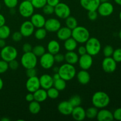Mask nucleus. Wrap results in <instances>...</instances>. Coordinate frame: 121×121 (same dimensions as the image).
<instances>
[{"label":"nucleus","instance_id":"obj_63","mask_svg":"<svg viewBox=\"0 0 121 121\" xmlns=\"http://www.w3.org/2000/svg\"><path fill=\"white\" fill-rule=\"evenodd\" d=\"M1 4H0V10H1Z\"/></svg>","mask_w":121,"mask_h":121},{"label":"nucleus","instance_id":"obj_30","mask_svg":"<svg viewBox=\"0 0 121 121\" xmlns=\"http://www.w3.org/2000/svg\"><path fill=\"white\" fill-rule=\"evenodd\" d=\"M11 34L10 28L5 24L0 27V39H8Z\"/></svg>","mask_w":121,"mask_h":121},{"label":"nucleus","instance_id":"obj_58","mask_svg":"<svg viewBox=\"0 0 121 121\" xmlns=\"http://www.w3.org/2000/svg\"><path fill=\"white\" fill-rule=\"evenodd\" d=\"M114 1L115 2V3L117 4L118 5H121V0H114Z\"/></svg>","mask_w":121,"mask_h":121},{"label":"nucleus","instance_id":"obj_14","mask_svg":"<svg viewBox=\"0 0 121 121\" xmlns=\"http://www.w3.org/2000/svg\"><path fill=\"white\" fill-rule=\"evenodd\" d=\"M35 27L30 21H25L20 26V31L24 37H30L34 33Z\"/></svg>","mask_w":121,"mask_h":121},{"label":"nucleus","instance_id":"obj_33","mask_svg":"<svg viewBox=\"0 0 121 121\" xmlns=\"http://www.w3.org/2000/svg\"><path fill=\"white\" fill-rule=\"evenodd\" d=\"M98 113V109L96 107H90L86 111V117L89 119H95L96 118Z\"/></svg>","mask_w":121,"mask_h":121},{"label":"nucleus","instance_id":"obj_45","mask_svg":"<svg viewBox=\"0 0 121 121\" xmlns=\"http://www.w3.org/2000/svg\"><path fill=\"white\" fill-rule=\"evenodd\" d=\"M8 66L10 69L13 70H16L19 67V63L15 59H14L8 62Z\"/></svg>","mask_w":121,"mask_h":121},{"label":"nucleus","instance_id":"obj_9","mask_svg":"<svg viewBox=\"0 0 121 121\" xmlns=\"http://www.w3.org/2000/svg\"><path fill=\"white\" fill-rule=\"evenodd\" d=\"M55 63L54 55L50 53H45L40 57V65L44 69H50Z\"/></svg>","mask_w":121,"mask_h":121},{"label":"nucleus","instance_id":"obj_59","mask_svg":"<svg viewBox=\"0 0 121 121\" xmlns=\"http://www.w3.org/2000/svg\"><path fill=\"white\" fill-rule=\"evenodd\" d=\"M1 121H9V119L7 118H3L1 119Z\"/></svg>","mask_w":121,"mask_h":121},{"label":"nucleus","instance_id":"obj_10","mask_svg":"<svg viewBox=\"0 0 121 121\" xmlns=\"http://www.w3.org/2000/svg\"><path fill=\"white\" fill-rule=\"evenodd\" d=\"M113 11H114L113 5L108 1L100 2L97 9L98 14L102 17L109 16L113 13Z\"/></svg>","mask_w":121,"mask_h":121},{"label":"nucleus","instance_id":"obj_2","mask_svg":"<svg viewBox=\"0 0 121 121\" xmlns=\"http://www.w3.org/2000/svg\"><path fill=\"white\" fill-rule=\"evenodd\" d=\"M58 73L60 78L67 82L74 79L76 75V70L74 65L66 63L59 67Z\"/></svg>","mask_w":121,"mask_h":121},{"label":"nucleus","instance_id":"obj_51","mask_svg":"<svg viewBox=\"0 0 121 121\" xmlns=\"http://www.w3.org/2000/svg\"><path fill=\"white\" fill-rule=\"evenodd\" d=\"M26 101L28 102H31L33 101L34 100V95H33V93H30V92L29 93L26 95Z\"/></svg>","mask_w":121,"mask_h":121},{"label":"nucleus","instance_id":"obj_29","mask_svg":"<svg viewBox=\"0 0 121 121\" xmlns=\"http://www.w3.org/2000/svg\"><path fill=\"white\" fill-rule=\"evenodd\" d=\"M47 31L44 27H41V28H39L34 31V37L36 39L39 40H43L46 38L47 35Z\"/></svg>","mask_w":121,"mask_h":121},{"label":"nucleus","instance_id":"obj_13","mask_svg":"<svg viewBox=\"0 0 121 121\" xmlns=\"http://www.w3.org/2000/svg\"><path fill=\"white\" fill-rule=\"evenodd\" d=\"M93 62V60L92 56L87 53L80 56L78 61L80 68L82 70H87L92 67Z\"/></svg>","mask_w":121,"mask_h":121},{"label":"nucleus","instance_id":"obj_25","mask_svg":"<svg viewBox=\"0 0 121 121\" xmlns=\"http://www.w3.org/2000/svg\"><path fill=\"white\" fill-rule=\"evenodd\" d=\"M79 59V54L74 51H69L65 54V60L66 63L71 65H74L78 63Z\"/></svg>","mask_w":121,"mask_h":121},{"label":"nucleus","instance_id":"obj_27","mask_svg":"<svg viewBox=\"0 0 121 121\" xmlns=\"http://www.w3.org/2000/svg\"><path fill=\"white\" fill-rule=\"evenodd\" d=\"M64 47L67 52L74 51L78 47V42L71 37L65 40L64 43Z\"/></svg>","mask_w":121,"mask_h":121},{"label":"nucleus","instance_id":"obj_24","mask_svg":"<svg viewBox=\"0 0 121 121\" xmlns=\"http://www.w3.org/2000/svg\"><path fill=\"white\" fill-rule=\"evenodd\" d=\"M34 100L39 103L43 102L47 99V91L43 88H39L33 93Z\"/></svg>","mask_w":121,"mask_h":121},{"label":"nucleus","instance_id":"obj_57","mask_svg":"<svg viewBox=\"0 0 121 121\" xmlns=\"http://www.w3.org/2000/svg\"><path fill=\"white\" fill-rule=\"evenodd\" d=\"M58 71H59V67H54V68H53V72H54V73H57Z\"/></svg>","mask_w":121,"mask_h":121},{"label":"nucleus","instance_id":"obj_64","mask_svg":"<svg viewBox=\"0 0 121 121\" xmlns=\"http://www.w3.org/2000/svg\"><path fill=\"white\" fill-rule=\"evenodd\" d=\"M28 1H31V0H28Z\"/></svg>","mask_w":121,"mask_h":121},{"label":"nucleus","instance_id":"obj_38","mask_svg":"<svg viewBox=\"0 0 121 121\" xmlns=\"http://www.w3.org/2000/svg\"><path fill=\"white\" fill-rule=\"evenodd\" d=\"M113 51H114V49H113V48L112 46H110V45H107V46H106L104 48L103 53H104V54L105 57H112V54L113 53Z\"/></svg>","mask_w":121,"mask_h":121},{"label":"nucleus","instance_id":"obj_11","mask_svg":"<svg viewBox=\"0 0 121 121\" xmlns=\"http://www.w3.org/2000/svg\"><path fill=\"white\" fill-rule=\"evenodd\" d=\"M102 69L106 73H113L117 69V65L115 60L112 57H107L103 60L102 63Z\"/></svg>","mask_w":121,"mask_h":121},{"label":"nucleus","instance_id":"obj_54","mask_svg":"<svg viewBox=\"0 0 121 121\" xmlns=\"http://www.w3.org/2000/svg\"><path fill=\"white\" fill-rule=\"evenodd\" d=\"M6 46V42L4 39H0V48H3Z\"/></svg>","mask_w":121,"mask_h":121},{"label":"nucleus","instance_id":"obj_31","mask_svg":"<svg viewBox=\"0 0 121 121\" xmlns=\"http://www.w3.org/2000/svg\"><path fill=\"white\" fill-rule=\"evenodd\" d=\"M66 27L72 30L78 26V21L74 17L70 15L66 18Z\"/></svg>","mask_w":121,"mask_h":121},{"label":"nucleus","instance_id":"obj_40","mask_svg":"<svg viewBox=\"0 0 121 121\" xmlns=\"http://www.w3.org/2000/svg\"><path fill=\"white\" fill-rule=\"evenodd\" d=\"M112 57L115 60L116 62H121V48H119L115 50L112 54Z\"/></svg>","mask_w":121,"mask_h":121},{"label":"nucleus","instance_id":"obj_37","mask_svg":"<svg viewBox=\"0 0 121 121\" xmlns=\"http://www.w3.org/2000/svg\"><path fill=\"white\" fill-rule=\"evenodd\" d=\"M34 8L41 9L47 4V0H31Z\"/></svg>","mask_w":121,"mask_h":121},{"label":"nucleus","instance_id":"obj_20","mask_svg":"<svg viewBox=\"0 0 121 121\" xmlns=\"http://www.w3.org/2000/svg\"><path fill=\"white\" fill-rule=\"evenodd\" d=\"M71 115H72V118L77 121H83L86 118V111L83 108L81 107L80 106L73 108Z\"/></svg>","mask_w":121,"mask_h":121},{"label":"nucleus","instance_id":"obj_23","mask_svg":"<svg viewBox=\"0 0 121 121\" xmlns=\"http://www.w3.org/2000/svg\"><path fill=\"white\" fill-rule=\"evenodd\" d=\"M56 33L58 39L61 41H65L72 37V30L67 27H60Z\"/></svg>","mask_w":121,"mask_h":121},{"label":"nucleus","instance_id":"obj_41","mask_svg":"<svg viewBox=\"0 0 121 121\" xmlns=\"http://www.w3.org/2000/svg\"><path fill=\"white\" fill-rule=\"evenodd\" d=\"M42 9L44 14H46V15H51L54 13V7L52 5H50L47 4Z\"/></svg>","mask_w":121,"mask_h":121},{"label":"nucleus","instance_id":"obj_49","mask_svg":"<svg viewBox=\"0 0 121 121\" xmlns=\"http://www.w3.org/2000/svg\"><path fill=\"white\" fill-rule=\"evenodd\" d=\"M22 49L24 53L31 52H32V50H33V47H32V45L31 44L27 43L24 44V45L22 46Z\"/></svg>","mask_w":121,"mask_h":121},{"label":"nucleus","instance_id":"obj_22","mask_svg":"<svg viewBox=\"0 0 121 121\" xmlns=\"http://www.w3.org/2000/svg\"><path fill=\"white\" fill-rule=\"evenodd\" d=\"M77 80L79 83L83 85H86L90 82L91 75L86 70H82L76 73Z\"/></svg>","mask_w":121,"mask_h":121},{"label":"nucleus","instance_id":"obj_34","mask_svg":"<svg viewBox=\"0 0 121 121\" xmlns=\"http://www.w3.org/2000/svg\"><path fill=\"white\" fill-rule=\"evenodd\" d=\"M32 52L37 57H41L46 53V49L44 47L41 45H37L35 47H33Z\"/></svg>","mask_w":121,"mask_h":121},{"label":"nucleus","instance_id":"obj_42","mask_svg":"<svg viewBox=\"0 0 121 121\" xmlns=\"http://www.w3.org/2000/svg\"><path fill=\"white\" fill-rule=\"evenodd\" d=\"M8 68V62L4 60H0V74H2L7 72Z\"/></svg>","mask_w":121,"mask_h":121},{"label":"nucleus","instance_id":"obj_61","mask_svg":"<svg viewBox=\"0 0 121 121\" xmlns=\"http://www.w3.org/2000/svg\"><path fill=\"white\" fill-rule=\"evenodd\" d=\"M119 19H120V20L121 21V12L119 13Z\"/></svg>","mask_w":121,"mask_h":121},{"label":"nucleus","instance_id":"obj_16","mask_svg":"<svg viewBox=\"0 0 121 121\" xmlns=\"http://www.w3.org/2000/svg\"><path fill=\"white\" fill-rule=\"evenodd\" d=\"M82 7L87 11L97 10L100 4V0H80Z\"/></svg>","mask_w":121,"mask_h":121},{"label":"nucleus","instance_id":"obj_47","mask_svg":"<svg viewBox=\"0 0 121 121\" xmlns=\"http://www.w3.org/2000/svg\"><path fill=\"white\" fill-rule=\"evenodd\" d=\"M54 60L55 62L57 63H61L65 60V55L61 53H57L54 55Z\"/></svg>","mask_w":121,"mask_h":121},{"label":"nucleus","instance_id":"obj_21","mask_svg":"<svg viewBox=\"0 0 121 121\" xmlns=\"http://www.w3.org/2000/svg\"><path fill=\"white\" fill-rule=\"evenodd\" d=\"M96 118L99 121H111L114 119L113 113L105 108L100 109V111H98Z\"/></svg>","mask_w":121,"mask_h":121},{"label":"nucleus","instance_id":"obj_17","mask_svg":"<svg viewBox=\"0 0 121 121\" xmlns=\"http://www.w3.org/2000/svg\"><path fill=\"white\" fill-rule=\"evenodd\" d=\"M73 106L69 100H64L59 103L57 109L61 114L63 115H70L73 109Z\"/></svg>","mask_w":121,"mask_h":121},{"label":"nucleus","instance_id":"obj_7","mask_svg":"<svg viewBox=\"0 0 121 121\" xmlns=\"http://www.w3.org/2000/svg\"><path fill=\"white\" fill-rule=\"evenodd\" d=\"M18 11L22 17L29 18L34 14V7L30 1L24 0L19 5Z\"/></svg>","mask_w":121,"mask_h":121},{"label":"nucleus","instance_id":"obj_28","mask_svg":"<svg viewBox=\"0 0 121 121\" xmlns=\"http://www.w3.org/2000/svg\"><path fill=\"white\" fill-rule=\"evenodd\" d=\"M28 110L32 114H37L41 111V105L40 103L34 100L33 101L30 102L28 105Z\"/></svg>","mask_w":121,"mask_h":121},{"label":"nucleus","instance_id":"obj_19","mask_svg":"<svg viewBox=\"0 0 121 121\" xmlns=\"http://www.w3.org/2000/svg\"><path fill=\"white\" fill-rule=\"evenodd\" d=\"M46 21V20L45 17L41 14H39V13L33 14L31 16L30 21L32 22L35 28H39L44 27Z\"/></svg>","mask_w":121,"mask_h":121},{"label":"nucleus","instance_id":"obj_3","mask_svg":"<svg viewBox=\"0 0 121 121\" xmlns=\"http://www.w3.org/2000/svg\"><path fill=\"white\" fill-rule=\"evenodd\" d=\"M72 37L78 43H85L90 38V33L86 27L78 26L72 30Z\"/></svg>","mask_w":121,"mask_h":121},{"label":"nucleus","instance_id":"obj_8","mask_svg":"<svg viewBox=\"0 0 121 121\" xmlns=\"http://www.w3.org/2000/svg\"><path fill=\"white\" fill-rule=\"evenodd\" d=\"M54 14L60 19H66L70 15L71 10L69 6L64 2H59L54 7Z\"/></svg>","mask_w":121,"mask_h":121},{"label":"nucleus","instance_id":"obj_55","mask_svg":"<svg viewBox=\"0 0 121 121\" xmlns=\"http://www.w3.org/2000/svg\"><path fill=\"white\" fill-rule=\"evenodd\" d=\"M52 77H53V79L54 80H57V79H60V75H59V74L58 72L57 73H54V75H53Z\"/></svg>","mask_w":121,"mask_h":121},{"label":"nucleus","instance_id":"obj_43","mask_svg":"<svg viewBox=\"0 0 121 121\" xmlns=\"http://www.w3.org/2000/svg\"><path fill=\"white\" fill-rule=\"evenodd\" d=\"M87 17L91 21H95L98 17V13L97 10L89 11L87 13Z\"/></svg>","mask_w":121,"mask_h":121},{"label":"nucleus","instance_id":"obj_35","mask_svg":"<svg viewBox=\"0 0 121 121\" xmlns=\"http://www.w3.org/2000/svg\"><path fill=\"white\" fill-rule=\"evenodd\" d=\"M47 91V96L48 98H50L52 99H56L59 97V91H58L57 89L54 87H52Z\"/></svg>","mask_w":121,"mask_h":121},{"label":"nucleus","instance_id":"obj_36","mask_svg":"<svg viewBox=\"0 0 121 121\" xmlns=\"http://www.w3.org/2000/svg\"><path fill=\"white\" fill-rule=\"evenodd\" d=\"M72 106L73 107H76V106H80L82 103V99L80 96L79 95H74L71 97L69 100Z\"/></svg>","mask_w":121,"mask_h":121},{"label":"nucleus","instance_id":"obj_48","mask_svg":"<svg viewBox=\"0 0 121 121\" xmlns=\"http://www.w3.org/2000/svg\"><path fill=\"white\" fill-rule=\"evenodd\" d=\"M113 119L117 121H121V108L117 109L113 113Z\"/></svg>","mask_w":121,"mask_h":121},{"label":"nucleus","instance_id":"obj_6","mask_svg":"<svg viewBox=\"0 0 121 121\" xmlns=\"http://www.w3.org/2000/svg\"><path fill=\"white\" fill-rule=\"evenodd\" d=\"M2 60L9 62L11 60L16 59L18 56V51L12 46H7L2 48L0 53Z\"/></svg>","mask_w":121,"mask_h":121},{"label":"nucleus","instance_id":"obj_15","mask_svg":"<svg viewBox=\"0 0 121 121\" xmlns=\"http://www.w3.org/2000/svg\"><path fill=\"white\" fill-rule=\"evenodd\" d=\"M26 87L28 92L30 93H34L35 91L41 87L39 78L37 76L29 78L26 82Z\"/></svg>","mask_w":121,"mask_h":121},{"label":"nucleus","instance_id":"obj_39","mask_svg":"<svg viewBox=\"0 0 121 121\" xmlns=\"http://www.w3.org/2000/svg\"><path fill=\"white\" fill-rule=\"evenodd\" d=\"M18 0H4V3L8 8H15L18 5Z\"/></svg>","mask_w":121,"mask_h":121},{"label":"nucleus","instance_id":"obj_52","mask_svg":"<svg viewBox=\"0 0 121 121\" xmlns=\"http://www.w3.org/2000/svg\"><path fill=\"white\" fill-rule=\"evenodd\" d=\"M60 2V0H47V4L52 5L53 7H56Z\"/></svg>","mask_w":121,"mask_h":121},{"label":"nucleus","instance_id":"obj_32","mask_svg":"<svg viewBox=\"0 0 121 121\" xmlns=\"http://www.w3.org/2000/svg\"><path fill=\"white\" fill-rule=\"evenodd\" d=\"M53 86L59 91H62L65 90L66 87V81L61 78L54 80Z\"/></svg>","mask_w":121,"mask_h":121},{"label":"nucleus","instance_id":"obj_60","mask_svg":"<svg viewBox=\"0 0 121 121\" xmlns=\"http://www.w3.org/2000/svg\"><path fill=\"white\" fill-rule=\"evenodd\" d=\"M100 2H106V1H108V0H100Z\"/></svg>","mask_w":121,"mask_h":121},{"label":"nucleus","instance_id":"obj_4","mask_svg":"<svg viewBox=\"0 0 121 121\" xmlns=\"http://www.w3.org/2000/svg\"><path fill=\"white\" fill-rule=\"evenodd\" d=\"M85 47L87 54L92 56L98 55L101 50V43L97 38L90 37L86 43Z\"/></svg>","mask_w":121,"mask_h":121},{"label":"nucleus","instance_id":"obj_18","mask_svg":"<svg viewBox=\"0 0 121 121\" xmlns=\"http://www.w3.org/2000/svg\"><path fill=\"white\" fill-rule=\"evenodd\" d=\"M40 83V87L45 90L48 89L53 87L54 83V80L53 77L48 74H43L39 78Z\"/></svg>","mask_w":121,"mask_h":121},{"label":"nucleus","instance_id":"obj_53","mask_svg":"<svg viewBox=\"0 0 121 121\" xmlns=\"http://www.w3.org/2000/svg\"><path fill=\"white\" fill-rule=\"evenodd\" d=\"M5 18L2 14H0V27L5 24Z\"/></svg>","mask_w":121,"mask_h":121},{"label":"nucleus","instance_id":"obj_46","mask_svg":"<svg viewBox=\"0 0 121 121\" xmlns=\"http://www.w3.org/2000/svg\"><path fill=\"white\" fill-rule=\"evenodd\" d=\"M26 76L29 78L36 76H37V70L35 68H31L26 69Z\"/></svg>","mask_w":121,"mask_h":121},{"label":"nucleus","instance_id":"obj_5","mask_svg":"<svg viewBox=\"0 0 121 121\" xmlns=\"http://www.w3.org/2000/svg\"><path fill=\"white\" fill-rule=\"evenodd\" d=\"M21 64L26 69L35 68L37 65V57L32 52L24 53L21 57Z\"/></svg>","mask_w":121,"mask_h":121},{"label":"nucleus","instance_id":"obj_26","mask_svg":"<svg viewBox=\"0 0 121 121\" xmlns=\"http://www.w3.org/2000/svg\"><path fill=\"white\" fill-rule=\"evenodd\" d=\"M47 50L48 53L54 54L59 53L60 50V45L57 41L55 40H51L47 44Z\"/></svg>","mask_w":121,"mask_h":121},{"label":"nucleus","instance_id":"obj_50","mask_svg":"<svg viewBox=\"0 0 121 121\" xmlns=\"http://www.w3.org/2000/svg\"><path fill=\"white\" fill-rule=\"evenodd\" d=\"M78 54L80 56L83 55L87 53V51H86V48L85 47V46H81L78 48Z\"/></svg>","mask_w":121,"mask_h":121},{"label":"nucleus","instance_id":"obj_1","mask_svg":"<svg viewBox=\"0 0 121 121\" xmlns=\"http://www.w3.org/2000/svg\"><path fill=\"white\" fill-rule=\"evenodd\" d=\"M93 106L98 109L105 108L110 103V98L108 95L103 91H98L93 94L92 98Z\"/></svg>","mask_w":121,"mask_h":121},{"label":"nucleus","instance_id":"obj_12","mask_svg":"<svg viewBox=\"0 0 121 121\" xmlns=\"http://www.w3.org/2000/svg\"><path fill=\"white\" fill-rule=\"evenodd\" d=\"M47 31L50 33H55L61 27V23L58 19L51 18L46 21L44 27Z\"/></svg>","mask_w":121,"mask_h":121},{"label":"nucleus","instance_id":"obj_44","mask_svg":"<svg viewBox=\"0 0 121 121\" xmlns=\"http://www.w3.org/2000/svg\"><path fill=\"white\" fill-rule=\"evenodd\" d=\"M22 37H23V36L21 34V33H20V31H15L12 34V39L15 42L20 41L22 40Z\"/></svg>","mask_w":121,"mask_h":121},{"label":"nucleus","instance_id":"obj_56","mask_svg":"<svg viewBox=\"0 0 121 121\" xmlns=\"http://www.w3.org/2000/svg\"><path fill=\"white\" fill-rule=\"evenodd\" d=\"M4 86V82L2 80V79L0 78V91L3 88Z\"/></svg>","mask_w":121,"mask_h":121},{"label":"nucleus","instance_id":"obj_62","mask_svg":"<svg viewBox=\"0 0 121 121\" xmlns=\"http://www.w3.org/2000/svg\"><path fill=\"white\" fill-rule=\"evenodd\" d=\"M119 38H120V39H121V30L120 31V32H119Z\"/></svg>","mask_w":121,"mask_h":121}]
</instances>
